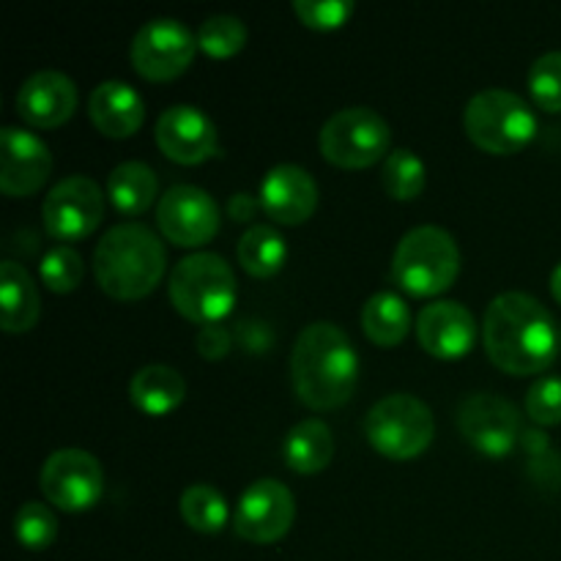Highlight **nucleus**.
<instances>
[{"label":"nucleus","instance_id":"1","mask_svg":"<svg viewBox=\"0 0 561 561\" xmlns=\"http://www.w3.org/2000/svg\"><path fill=\"white\" fill-rule=\"evenodd\" d=\"M482 343L496 367L510 376L542 373L557 362L559 327L548 307L524 290L499 294L482 321Z\"/></svg>","mask_w":561,"mask_h":561},{"label":"nucleus","instance_id":"2","mask_svg":"<svg viewBox=\"0 0 561 561\" xmlns=\"http://www.w3.org/2000/svg\"><path fill=\"white\" fill-rule=\"evenodd\" d=\"M290 378L310 409L329 411L348 403L359 378V356L348 334L329 321L301 329L290 354Z\"/></svg>","mask_w":561,"mask_h":561},{"label":"nucleus","instance_id":"3","mask_svg":"<svg viewBox=\"0 0 561 561\" xmlns=\"http://www.w3.org/2000/svg\"><path fill=\"white\" fill-rule=\"evenodd\" d=\"M168 252L162 239L142 222L113 225L93 252L99 288L121 301L142 299L162 279Z\"/></svg>","mask_w":561,"mask_h":561},{"label":"nucleus","instance_id":"4","mask_svg":"<svg viewBox=\"0 0 561 561\" xmlns=\"http://www.w3.org/2000/svg\"><path fill=\"white\" fill-rule=\"evenodd\" d=\"M170 301L190 321L219 323L236 305L239 285L230 263L217 252H192L175 263L168 285Z\"/></svg>","mask_w":561,"mask_h":561},{"label":"nucleus","instance_id":"5","mask_svg":"<svg viewBox=\"0 0 561 561\" xmlns=\"http://www.w3.org/2000/svg\"><path fill=\"white\" fill-rule=\"evenodd\" d=\"M460 274V247L438 225H420L400 239L392 255V279L411 296H438Z\"/></svg>","mask_w":561,"mask_h":561},{"label":"nucleus","instance_id":"6","mask_svg":"<svg viewBox=\"0 0 561 561\" xmlns=\"http://www.w3.org/2000/svg\"><path fill=\"white\" fill-rule=\"evenodd\" d=\"M466 135L488 153H518L537 135V115L524 96L507 88L474 93L463 113Z\"/></svg>","mask_w":561,"mask_h":561},{"label":"nucleus","instance_id":"7","mask_svg":"<svg viewBox=\"0 0 561 561\" xmlns=\"http://www.w3.org/2000/svg\"><path fill=\"white\" fill-rule=\"evenodd\" d=\"M365 436L383 458L411 460L431 447L436 436V420L425 400L416 394L394 392L367 411Z\"/></svg>","mask_w":561,"mask_h":561},{"label":"nucleus","instance_id":"8","mask_svg":"<svg viewBox=\"0 0 561 561\" xmlns=\"http://www.w3.org/2000/svg\"><path fill=\"white\" fill-rule=\"evenodd\" d=\"M321 153L337 168L362 170L389 153L392 129L387 118L370 107H343L323 124Z\"/></svg>","mask_w":561,"mask_h":561},{"label":"nucleus","instance_id":"9","mask_svg":"<svg viewBox=\"0 0 561 561\" xmlns=\"http://www.w3.org/2000/svg\"><path fill=\"white\" fill-rule=\"evenodd\" d=\"M197 53V36L173 16H157L148 20L140 31L135 33L129 47L131 66L137 75L146 80H175L184 75L186 66L192 64Z\"/></svg>","mask_w":561,"mask_h":561},{"label":"nucleus","instance_id":"10","mask_svg":"<svg viewBox=\"0 0 561 561\" xmlns=\"http://www.w3.org/2000/svg\"><path fill=\"white\" fill-rule=\"evenodd\" d=\"M38 488L53 507L66 513L91 510L104 493L102 463L85 449H58L44 460Z\"/></svg>","mask_w":561,"mask_h":561},{"label":"nucleus","instance_id":"11","mask_svg":"<svg viewBox=\"0 0 561 561\" xmlns=\"http://www.w3.org/2000/svg\"><path fill=\"white\" fill-rule=\"evenodd\" d=\"M44 228L58 241H80L104 219V192L88 175H66L42 203Z\"/></svg>","mask_w":561,"mask_h":561},{"label":"nucleus","instance_id":"12","mask_svg":"<svg viewBox=\"0 0 561 561\" xmlns=\"http://www.w3.org/2000/svg\"><path fill=\"white\" fill-rule=\"evenodd\" d=\"M296 518V499L285 482L263 477L255 480L236 504L233 529L241 540L268 546L283 540Z\"/></svg>","mask_w":561,"mask_h":561},{"label":"nucleus","instance_id":"13","mask_svg":"<svg viewBox=\"0 0 561 561\" xmlns=\"http://www.w3.org/2000/svg\"><path fill=\"white\" fill-rule=\"evenodd\" d=\"M458 431L477 453L504 458L520 438V411L507 398L474 392L458 405Z\"/></svg>","mask_w":561,"mask_h":561},{"label":"nucleus","instance_id":"14","mask_svg":"<svg viewBox=\"0 0 561 561\" xmlns=\"http://www.w3.org/2000/svg\"><path fill=\"white\" fill-rule=\"evenodd\" d=\"M157 222L164 239L179 247L208 244L219 233V206L195 184H175L159 197Z\"/></svg>","mask_w":561,"mask_h":561},{"label":"nucleus","instance_id":"15","mask_svg":"<svg viewBox=\"0 0 561 561\" xmlns=\"http://www.w3.org/2000/svg\"><path fill=\"white\" fill-rule=\"evenodd\" d=\"M53 170L47 142L20 126L0 131V190L11 197L33 195L44 186Z\"/></svg>","mask_w":561,"mask_h":561},{"label":"nucleus","instance_id":"16","mask_svg":"<svg viewBox=\"0 0 561 561\" xmlns=\"http://www.w3.org/2000/svg\"><path fill=\"white\" fill-rule=\"evenodd\" d=\"M157 146L179 164H201L219 153L214 121L192 104H173L157 121Z\"/></svg>","mask_w":561,"mask_h":561},{"label":"nucleus","instance_id":"17","mask_svg":"<svg viewBox=\"0 0 561 561\" xmlns=\"http://www.w3.org/2000/svg\"><path fill=\"white\" fill-rule=\"evenodd\" d=\"M416 340L438 359H460L477 343V318L460 301L438 299L416 316Z\"/></svg>","mask_w":561,"mask_h":561},{"label":"nucleus","instance_id":"18","mask_svg":"<svg viewBox=\"0 0 561 561\" xmlns=\"http://www.w3.org/2000/svg\"><path fill=\"white\" fill-rule=\"evenodd\" d=\"M261 208L268 219L279 225H301L312 217L318 206V184L310 170L299 164H274L261 181L257 192Z\"/></svg>","mask_w":561,"mask_h":561},{"label":"nucleus","instance_id":"19","mask_svg":"<svg viewBox=\"0 0 561 561\" xmlns=\"http://www.w3.org/2000/svg\"><path fill=\"white\" fill-rule=\"evenodd\" d=\"M77 85L58 69H42L27 77L16 91V115L38 129L66 124L77 110Z\"/></svg>","mask_w":561,"mask_h":561},{"label":"nucleus","instance_id":"20","mask_svg":"<svg viewBox=\"0 0 561 561\" xmlns=\"http://www.w3.org/2000/svg\"><path fill=\"white\" fill-rule=\"evenodd\" d=\"M88 115L102 135L124 140L146 121V102L124 80H104L88 96Z\"/></svg>","mask_w":561,"mask_h":561},{"label":"nucleus","instance_id":"21","mask_svg":"<svg viewBox=\"0 0 561 561\" xmlns=\"http://www.w3.org/2000/svg\"><path fill=\"white\" fill-rule=\"evenodd\" d=\"M38 316H42V299L27 268L16 261L0 263V323L5 332H31Z\"/></svg>","mask_w":561,"mask_h":561},{"label":"nucleus","instance_id":"22","mask_svg":"<svg viewBox=\"0 0 561 561\" xmlns=\"http://www.w3.org/2000/svg\"><path fill=\"white\" fill-rule=\"evenodd\" d=\"M186 381L175 367L146 365L131 376L129 400L142 414L162 416L184 403Z\"/></svg>","mask_w":561,"mask_h":561},{"label":"nucleus","instance_id":"23","mask_svg":"<svg viewBox=\"0 0 561 561\" xmlns=\"http://www.w3.org/2000/svg\"><path fill=\"white\" fill-rule=\"evenodd\" d=\"M285 463L296 474H318L332 463L334 436L327 422L321 420H301L288 431L283 442Z\"/></svg>","mask_w":561,"mask_h":561},{"label":"nucleus","instance_id":"24","mask_svg":"<svg viewBox=\"0 0 561 561\" xmlns=\"http://www.w3.org/2000/svg\"><path fill=\"white\" fill-rule=\"evenodd\" d=\"M411 310L405 305L403 296L392 294V290H378L365 301L362 310V329H365L367 340L376 345H398L403 343L405 334L411 332Z\"/></svg>","mask_w":561,"mask_h":561},{"label":"nucleus","instance_id":"25","mask_svg":"<svg viewBox=\"0 0 561 561\" xmlns=\"http://www.w3.org/2000/svg\"><path fill=\"white\" fill-rule=\"evenodd\" d=\"M157 173L146 162H121L107 175V197L121 214H142L157 197Z\"/></svg>","mask_w":561,"mask_h":561},{"label":"nucleus","instance_id":"26","mask_svg":"<svg viewBox=\"0 0 561 561\" xmlns=\"http://www.w3.org/2000/svg\"><path fill=\"white\" fill-rule=\"evenodd\" d=\"M241 268L252 277H272L285 266L288 257V244L283 233L272 225H252L241 233L239 247H236Z\"/></svg>","mask_w":561,"mask_h":561},{"label":"nucleus","instance_id":"27","mask_svg":"<svg viewBox=\"0 0 561 561\" xmlns=\"http://www.w3.org/2000/svg\"><path fill=\"white\" fill-rule=\"evenodd\" d=\"M181 515H184L186 526L201 531V535H217L230 518L225 496L206 482L186 488L184 496H181Z\"/></svg>","mask_w":561,"mask_h":561},{"label":"nucleus","instance_id":"28","mask_svg":"<svg viewBox=\"0 0 561 561\" xmlns=\"http://www.w3.org/2000/svg\"><path fill=\"white\" fill-rule=\"evenodd\" d=\"M427 181L425 162L409 148H394L383 159V186L394 201H414L422 195Z\"/></svg>","mask_w":561,"mask_h":561},{"label":"nucleus","instance_id":"29","mask_svg":"<svg viewBox=\"0 0 561 561\" xmlns=\"http://www.w3.org/2000/svg\"><path fill=\"white\" fill-rule=\"evenodd\" d=\"M247 44V25L233 14H211L197 27V47L211 58H230Z\"/></svg>","mask_w":561,"mask_h":561},{"label":"nucleus","instance_id":"30","mask_svg":"<svg viewBox=\"0 0 561 561\" xmlns=\"http://www.w3.org/2000/svg\"><path fill=\"white\" fill-rule=\"evenodd\" d=\"M14 535L27 551H44L58 537V518L44 502H25L14 515Z\"/></svg>","mask_w":561,"mask_h":561},{"label":"nucleus","instance_id":"31","mask_svg":"<svg viewBox=\"0 0 561 561\" xmlns=\"http://www.w3.org/2000/svg\"><path fill=\"white\" fill-rule=\"evenodd\" d=\"M38 274H42L44 285L53 294H71L82 283V277H85V263H82V255L75 247L58 244L42 257Z\"/></svg>","mask_w":561,"mask_h":561},{"label":"nucleus","instance_id":"32","mask_svg":"<svg viewBox=\"0 0 561 561\" xmlns=\"http://www.w3.org/2000/svg\"><path fill=\"white\" fill-rule=\"evenodd\" d=\"M529 93L537 107L561 113V53L540 55L529 69Z\"/></svg>","mask_w":561,"mask_h":561},{"label":"nucleus","instance_id":"33","mask_svg":"<svg viewBox=\"0 0 561 561\" xmlns=\"http://www.w3.org/2000/svg\"><path fill=\"white\" fill-rule=\"evenodd\" d=\"M526 414L535 425L553 427L561 425V378L542 376L531 383L526 394Z\"/></svg>","mask_w":561,"mask_h":561},{"label":"nucleus","instance_id":"34","mask_svg":"<svg viewBox=\"0 0 561 561\" xmlns=\"http://www.w3.org/2000/svg\"><path fill=\"white\" fill-rule=\"evenodd\" d=\"M296 16L312 31H337L354 14L351 0H296Z\"/></svg>","mask_w":561,"mask_h":561},{"label":"nucleus","instance_id":"35","mask_svg":"<svg viewBox=\"0 0 561 561\" xmlns=\"http://www.w3.org/2000/svg\"><path fill=\"white\" fill-rule=\"evenodd\" d=\"M230 343H233L230 332L225 327H219V323H208L195 337L197 354L206 356V359H225L230 351Z\"/></svg>","mask_w":561,"mask_h":561},{"label":"nucleus","instance_id":"36","mask_svg":"<svg viewBox=\"0 0 561 561\" xmlns=\"http://www.w3.org/2000/svg\"><path fill=\"white\" fill-rule=\"evenodd\" d=\"M257 206H261V201H255V197L247 195V192H239V195L230 197L228 211H230V217L239 219V222H241V219H252V217H255Z\"/></svg>","mask_w":561,"mask_h":561},{"label":"nucleus","instance_id":"37","mask_svg":"<svg viewBox=\"0 0 561 561\" xmlns=\"http://www.w3.org/2000/svg\"><path fill=\"white\" fill-rule=\"evenodd\" d=\"M551 294H553V299L561 305V263L553 268V274H551Z\"/></svg>","mask_w":561,"mask_h":561},{"label":"nucleus","instance_id":"38","mask_svg":"<svg viewBox=\"0 0 561 561\" xmlns=\"http://www.w3.org/2000/svg\"><path fill=\"white\" fill-rule=\"evenodd\" d=\"M559 337H561V329H559Z\"/></svg>","mask_w":561,"mask_h":561}]
</instances>
